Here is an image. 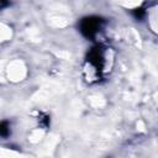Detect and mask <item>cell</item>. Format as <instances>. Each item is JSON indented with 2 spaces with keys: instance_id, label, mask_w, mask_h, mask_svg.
<instances>
[{
  "instance_id": "cell-1",
  "label": "cell",
  "mask_w": 158,
  "mask_h": 158,
  "mask_svg": "<svg viewBox=\"0 0 158 158\" xmlns=\"http://www.w3.org/2000/svg\"><path fill=\"white\" fill-rule=\"evenodd\" d=\"M101 23H102V20L100 17L90 16V17H85L80 21L79 28H80V32L83 33V36H85L86 38H93L96 35V32L99 31Z\"/></svg>"
},
{
  "instance_id": "cell-2",
  "label": "cell",
  "mask_w": 158,
  "mask_h": 158,
  "mask_svg": "<svg viewBox=\"0 0 158 158\" xmlns=\"http://www.w3.org/2000/svg\"><path fill=\"white\" fill-rule=\"evenodd\" d=\"M88 62L98 70L100 72L104 64V57H102V49L100 47H93L90 52L88 53Z\"/></svg>"
},
{
  "instance_id": "cell-3",
  "label": "cell",
  "mask_w": 158,
  "mask_h": 158,
  "mask_svg": "<svg viewBox=\"0 0 158 158\" xmlns=\"http://www.w3.org/2000/svg\"><path fill=\"white\" fill-rule=\"evenodd\" d=\"M9 132H10L9 123L6 121H1L0 122V136L1 137H6V136H9Z\"/></svg>"
},
{
  "instance_id": "cell-4",
  "label": "cell",
  "mask_w": 158,
  "mask_h": 158,
  "mask_svg": "<svg viewBox=\"0 0 158 158\" xmlns=\"http://www.w3.org/2000/svg\"><path fill=\"white\" fill-rule=\"evenodd\" d=\"M144 10L142 9V7H138V9H135L133 10V15H135V17L136 19H138V20H141L143 16H144Z\"/></svg>"
},
{
  "instance_id": "cell-5",
  "label": "cell",
  "mask_w": 158,
  "mask_h": 158,
  "mask_svg": "<svg viewBox=\"0 0 158 158\" xmlns=\"http://www.w3.org/2000/svg\"><path fill=\"white\" fill-rule=\"evenodd\" d=\"M7 5H9V0H0V10L6 7Z\"/></svg>"
}]
</instances>
